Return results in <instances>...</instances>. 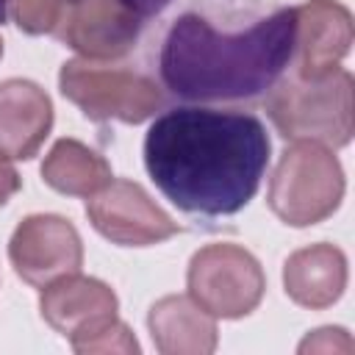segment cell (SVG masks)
<instances>
[{
  "instance_id": "3",
  "label": "cell",
  "mask_w": 355,
  "mask_h": 355,
  "mask_svg": "<svg viewBox=\"0 0 355 355\" xmlns=\"http://www.w3.org/2000/svg\"><path fill=\"white\" fill-rule=\"evenodd\" d=\"M266 114L283 139L344 147L355 128L352 75L341 67L324 78H300L291 72L266 92Z\"/></svg>"
},
{
  "instance_id": "15",
  "label": "cell",
  "mask_w": 355,
  "mask_h": 355,
  "mask_svg": "<svg viewBox=\"0 0 355 355\" xmlns=\"http://www.w3.org/2000/svg\"><path fill=\"white\" fill-rule=\"evenodd\" d=\"M42 178L50 189L69 197H92L97 194L114 175L108 161L89 150L78 139H58L42 164Z\"/></svg>"
},
{
  "instance_id": "19",
  "label": "cell",
  "mask_w": 355,
  "mask_h": 355,
  "mask_svg": "<svg viewBox=\"0 0 355 355\" xmlns=\"http://www.w3.org/2000/svg\"><path fill=\"white\" fill-rule=\"evenodd\" d=\"M19 186H22V180H19L11 158L6 153H0V205H6L19 191Z\"/></svg>"
},
{
  "instance_id": "21",
  "label": "cell",
  "mask_w": 355,
  "mask_h": 355,
  "mask_svg": "<svg viewBox=\"0 0 355 355\" xmlns=\"http://www.w3.org/2000/svg\"><path fill=\"white\" fill-rule=\"evenodd\" d=\"M8 6H11V0H0V22H6V17H8Z\"/></svg>"
},
{
  "instance_id": "1",
  "label": "cell",
  "mask_w": 355,
  "mask_h": 355,
  "mask_svg": "<svg viewBox=\"0 0 355 355\" xmlns=\"http://www.w3.org/2000/svg\"><path fill=\"white\" fill-rule=\"evenodd\" d=\"M269 150V133L252 114L172 108L144 136V166L180 211L230 216L255 197Z\"/></svg>"
},
{
  "instance_id": "6",
  "label": "cell",
  "mask_w": 355,
  "mask_h": 355,
  "mask_svg": "<svg viewBox=\"0 0 355 355\" xmlns=\"http://www.w3.org/2000/svg\"><path fill=\"white\" fill-rule=\"evenodd\" d=\"M189 297L214 319H239L252 313L266 291L258 258L230 241L205 244L189 263Z\"/></svg>"
},
{
  "instance_id": "20",
  "label": "cell",
  "mask_w": 355,
  "mask_h": 355,
  "mask_svg": "<svg viewBox=\"0 0 355 355\" xmlns=\"http://www.w3.org/2000/svg\"><path fill=\"white\" fill-rule=\"evenodd\" d=\"M122 3H128L130 8H136L141 14V19H150V17L161 14L172 0H122Z\"/></svg>"
},
{
  "instance_id": "12",
  "label": "cell",
  "mask_w": 355,
  "mask_h": 355,
  "mask_svg": "<svg viewBox=\"0 0 355 355\" xmlns=\"http://www.w3.org/2000/svg\"><path fill=\"white\" fill-rule=\"evenodd\" d=\"M53 128V103L42 86L25 78L0 83V153L33 158Z\"/></svg>"
},
{
  "instance_id": "13",
  "label": "cell",
  "mask_w": 355,
  "mask_h": 355,
  "mask_svg": "<svg viewBox=\"0 0 355 355\" xmlns=\"http://www.w3.org/2000/svg\"><path fill=\"white\" fill-rule=\"evenodd\" d=\"M286 294L311 311L333 305L347 288V258L333 244H311L288 255L283 266Z\"/></svg>"
},
{
  "instance_id": "16",
  "label": "cell",
  "mask_w": 355,
  "mask_h": 355,
  "mask_svg": "<svg viewBox=\"0 0 355 355\" xmlns=\"http://www.w3.org/2000/svg\"><path fill=\"white\" fill-rule=\"evenodd\" d=\"M14 19L25 33H50L58 28L67 0H11Z\"/></svg>"
},
{
  "instance_id": "9",
  "label": "cell",
  "mask_w": 355,
  "mask_h": 355,
  "mask_svg": "<svg viewBox=\"0 0 355 355\" xmlns=\"http://www.w3.org/2000/svg\"><path fill=\"white\" fill-rule=\"evenodd\" d=\"M141 25V14L122 0H67L58 36L89 61H111L136 44Z\"/></svg>"
},
{
  "instance_id": "5",
  "label": "cell",
  "mask_w": 355,
  "mask_h": 355,
  "mask_svg": "<svg viewBox=\"0 0 355 355\" xmlns=\"http://www.w3.org/2000/svg\"><path fill=\"white\" fill-rule=\"evenodd\" d=\"M58 86L61 94L94 122L116 119L125 125H139L164 103L161 89L147 75L105 67L89 58L67 61L58 72Z\"/></svg>"
},
{
  "instance_id": "2",
  "label": "cell",
  "mask_w": 355,
  "mask_h": 355,
  "mask_svg": "<svg viewBox=\"0 0 355 355\" xmlns=\"http://www.w3.org/2000/svg\"><path fill=\"white\" fill-rule=\"evenodd\" d=\"M297 50V8H277L247 31H216L200 14H180L161 44V80L183 100H250L266 94Z\"/></svg>"
},
{
  "instance_id": "17",
  "label": "cell",
  "mask_w": 355,
  "mask_h": 355,
  "mask_svg": "<svg viewBox=\"0 0 355 355\" xmlns=\"http://www.w3.org/2000/svg\"><path fill=\"white\" fill-rule=\"evenodd\" d=\"M75 352H80V355H89V352H139V341L133 338V333H130V327L125 322L114 319L97 336L83 341Z\"/></svg>"
},
{
  "instance_id": "11",
  "label": "cell",
  "mask_w": 355,
  "mask_h": 355,
  "mask_svg": "<svg viewBox=\"0 0 355 355\" xmlns=\"http://www.w3.org/2000/svg\"><path fill=\"white\" fill-rule=\"evenodd\" d=\"M352 44V14L336 0L297 6V75L324 78L338 69Z\"/></svg>"
},
{
  "instance_id": "18",
  "label": "cell",
  "mask_w": 355,
  "mask_h": 355,
  "mask_svg": "<svg viewBox=\"0 0 355 355\" xmlns=\"http://www.w3.org/2000/svg\"><path fill=\"white\" fill-rule=\"evenodd\" d=\"M330 349L352 352V338L347 336V330H341V327H322V330H313V336H308L300 344V352H330Z\"/></svg>"
},
{
  "instance_id": "7",
  "label": "cell",
  "mask_w": 355,
  "mask_h": 355,
  "mask_svg": "<svg viewBox=\"0 0 355 355\" xmlns=\"http://www.w3.org/2000/svg\"><path fill=\"white\" fill-rule=\"evenodd\" d=\"M86 216L100 236L119 247H150L178 233V222L139 183L122 178H111L97 194L86 197Z\"/></svg>"
},
{
  "instance_id": "14",
  "label": "cell",
  "mask_w": 355,
  "mask_h": 355,
  "mask_svg": "<svg viewBox=\"0 0 355 355\" xmlns=\"http://www.w3.org/2000/svg\"><path fill=\"white\" fill-rule=\"evenodd\" d=\"M155 349L164 355H208L216 349V319L189 294L161 297L147 316Z\"/></svg>"
},
{
  "instance_id": "8",
  "label": "cell",
  "mask_w": 355,
  "mask_h": 355,
  "mask_svg": "<svg viewBox=\"0 0 355 355\" xmlns=\"http://www.w3.org/2000/svg\"><path fill=\"white\" fill-rule=\"evenodd\" d=\"M8 258L25 283L42 288L55 277L80 272L83 244L69 219L58 214H33L17 225L8 241Z\"/></svg>"
},
{
  "instance_id": "10",
  "label": "cell",
  "mask_w": 355,
  "mask_h": 355,
  "mask_svg": "<svg viewBox=\"0 0 355 355\" xmlns=\"http://www.w3.org/2000/svg\"><path fill=\"white\" fill-rule=\"evenodd\" d=\"M116 308L119 302L111 286L86 277L80 272L55 277L53 283L42 286V297H39L42 319L55 333L69 338L72 349H78L105 324H111L116 319Z\"/></svg>"
},
{
  "instance_id": "22",
  "label": "cell",
  "mask_w": 355,
  "mask_h": 355,
  "mask_svg": "<svg viewBox=\"0 0 355 355\" xmlns=\"http://www.w3.org/2000/svg\"><path fill=\"white\" fill-rule=\"evenodd\" d=\"M0 55H3V39H0Z\"/></svg>"
},
{
  "instance_id": "4",
  "label": "cell",
  "mask_w": 355,
  "mask_h": 355,
  "mask_svg": "<svg viewBox=\"0 0 355 355\" xmlns=\"http://www.w3.org/2000/svg\"><path fill=\"white\" fill-rule=\"evenodd\" d=\"M344 197V169L333 147L319 141H294L277 161L266 202L277 219L291 227H308L327 219Z\"/></svg>"
}]
</instances>
